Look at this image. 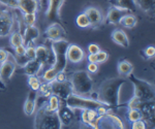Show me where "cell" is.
<instances>
[{
	"mask_svg": "<svg viewBox=\"0 0 155 129\" xmlns=\"http://www.w3.org/2000/svg\"><path fill=\"white\" fill-rule=\"evenodd\" d=\"M126 79L123 76L112 78L104 80L99 86L98 93H96V99L110 108H118L120 105V90L122 86L126 84Z\"/></svg>",
	"mask_w": 155,
	"mask_h": 129,
	"instance_id": "6da1fadb",
	"label": "cell"
},
{
	"mask_svg": "<svg viewBox=\"0 0 155 129\" xmlns=\"http://www.w3.org/2000/svg\"><path fill=\"white\" fill-rule=\"evenodd\" d=\"M64 101H65L66 105L69 106V108L74 111L94 110L101 116L113 111V108H110L109 105H104V103L101 102L99 100H96V99H93V98H87V97H85V96L78 95V94H74V93H71Z\"/></svg>",
	"mask_w": 155,
	"mask_h": 129,
	"instance_id": "7a4b0ae2",
	"label": "cell"
},
{
	"mask_svg": "<svg viewBox=\"0 0 155 129\" xmlns=\"http://www.w3.org/2000/svg\"><path fill=\"white\" fill-rule=\"evenodd\" d=\"M68 81L72 87V92L81 96H88L92 92L93 81L88 71L79 70L69 74Z\"/></svg>",
	"mask_w": 155,
	"mask_h": 129,
	"instance_id": "3957f363",
	"label": "cell"
},
{
	"mask_svg": "<svg viewBox=\"0 0 155 129\" xmlns=\"http://www.w3.org/2000/svg\"><path fill=\"white\" fill-rule=\"evenodd\" d=\"M14 9L0 3V38L9 36L16 31L17 26L20 28L19 20Z\"/></svg>",
	"mask_w": 155,
	"mask_h": 129,
	"instance_id": "277c9868",
	"label": "cell"
},
{
	"mask_svg": "<svg viewBox=\"0 0 155 129\" xmlns=\"http://www.w3.org/2000/svg\"><path fill=\"white\" fill-rule=\"evenodd\" d=\"M35 129H60L62 128L61 122L57 115V111H50L45 108V106L37 108L35 120H34Z\"/></svg>",
	"mask_w": 155,
	"mask_h": 129,
	"instance_id": "5b68a950",
	"label": "cell"
},
{
	"mask_svg": "<svg viewBox=\"0 0 155 129\" xmlns=\"http://www.w3.org/2000/svg\"><path fill=\"white\" fill-rule=\"evenodd\" d=\"M69 43L65 39H59L54 40L51 44V50L54 54V64L51 66L56 73L63 71L67 65V48Z\"/></svg>",
	"mask_w": 155,
	"mask_h": 129,
	"instance_id": "8992f818",
	"label": "cell"
},
{
	"mask_svg": "<svg viewBox=\"0 0 155 129\" xmlns=\"http://www.w3.org/2000/svg\"><path fill=\"white\" fill-rule=\"evenodd\" d=\"M129 81L134 85V95L141 101H147V100H154V86L153 84L149 83V82L139 79L134 76V73H129L128 76Z\"/></svg>",
	"mask_w": 155,
	"mask_h": 129,
	"instance_id": "52a82bcc",
	"label": "cell"
},
{
	"mask_svg": "<svg viewBox=\"0 0 155 129\" xmlns=\"http://www.w3.org/2000/svg\"><path fill=\"white\" fill-rule=\"evenodd\" d=\"M65 0H48V6L46 11V17L50 22L59 23L61 25H65L61 18V8L63 6Z\"/></svg>",
	"mask_w": 155,
	"mask_h": 129,
	"instance_id": "ba28073f",
	"label": "cell"
},
{
	"mask_svg": "<svg viewBox=\"0 0 155 129\" xmlns=\"http://www.w3.org/2000/svg\"><path fill=\"white\" fill-rule=\"evenodd\" d=\"M50 85H51L52 94L56 95L57 97H59L62 100H65L71 93H74L72 92V87L68 80H65L63 82L54 80L50 82Z\"/></svg>",
	"mask_w": 155,
	"mask_h": 129,
	"instance_id": "9c48e42d",
	"label": "cell"
},
{
	"mask_svg": "<svg viewBox=\"0 0 155 129\" xmlns=\"http://www.w3.org/2000/svg\"><path fill=\"white\" fill-rule=\"evenodd\" d=\"M137 108L142 115V119L145 122L151 123L154 126L155 123V102L154 100L141 101L137 105Z\"/></svg>",
	"mask_w": 155,
	"mask_h": 129,
	"instance_id": "30bf717a",
	"label": "cell"
},
{
	"mask_svg": "<svg viewBox=\"0 0 155 129\" xmlns=\"http://www.w3.org/2000/svg\"><path fill=\"white\" fill-rule=\"evenodd\" d=\"M57 115H58V117H59V120H60V122H61L62 127H63V126L71 125L74 119V110H71L69 106H67L65 101L62 100V99H60V105H59L58 110H57Z\"/></svg>",
	"mask_w": 155,
	"mask_h": 129,
	"instance_id": "8fae6325",
	"label": "cell"
},
{
	"mask_svg": "<svg viewBox=\"0 0 155 129\" xmlns=\"http://www.w3.org/2000/svg\"><path fill=\"white\" fill-rule=\"evenodd\" d=\"M67 31L65 30L63 25L59 23H52L48 28L46 29L44 35L46 36V38H48L49 40L54 41V40H59V39H64L63 37L66 36Z\"/></svg>",
	"mask_w": 155,
	"mask_h": 129,
	"instance_id": "7c38bea8",
	"label": "cell"
},
{
	"mask_svg": "<svg viewBox=\"0 0 155 129\" xmlns=\"http://www.w3.org/2000/svg\"><path fill=\"white\" fill-rule=\"evenodd\" d=\"M81 111V114H80V118H81L82 122H83L85 125H88L92 128H98V124H99V120H101V115L97 114L96 111L94 110H78Z\"/></svg>",
	"mask_w": 155,
	"mask_h": 129,
	"instance_id": "4fadbf2b",
	"label": "cell"
},
{
	"mask_svg": "<svg viewBox=\"0 0 155 129\" xmlns=\"http://www.w3.org/2000/svg\"><path fill=\"white\" fill-rule=\"evenodd\" d=\"M84 12L88 18L90 26L92 28L96 29L101 26L102 22H104V16H102V12L98 8L94 6H89L85 9Z\"/></svg>",
	"mask_w": 155,
	"mask_h": 129,
	"instance_id": "5bb4252c",
	"label": "cell"
},
{
	"mask_svg": "<svg viewBox=\"0 0 155 129\" xmlns=\"http://www.w3.org/2000/svg\"><path fill=\"white\" fill-rule=\"evenodd\" d=\"M35 59L42 64V67L46 65H49L51 67L54 64V54L53 52L50 53L47 47L45 46H37L35 47Z\"/></svg>",
	"mask_w": 155,
	"mask_h": 129,
	"instance_id": "9a60e30c",
	"label": "cell"
},
{
	"mask_svg": "<svg viewBox=\"0 0 155 129\" xmlns=\"http://www.w3.org/2000/svg\"><path fill=\"white\" fill-rule=\"evenodd\" d=\"M17 64L15 60H9L8 58L4 60L2 63H0V79L6 83L9 82L12 76V74L16 71Z\"/></svg>",
	"mask_w": 155,
	"mask_h": 129,
	"instance_id": "2e32d148",
	"label": "cell"
},
{
	"mask_svg": "<svg viewBox=\"0 0 155 129\" xmlns=\"http://www.w3.org/2000/svg\"><path fill=\"white\" fill-rule=\"evenodd\" d=\"M67 61H71V63H80L81 61L84 60L85 58V53L83 49L80 48L77 44H69L68 48H67Z\"/></svg>",
	"mask_w": 155,
	"mask_h": 129,
	"instance_id": "e0dca14e",
	"label": "cell"
},
{
	"mask_svg": "<svg viewBox=\"0 0 155 129\" xmlns=\"http://www.w3.org/2000/svg\"><path fill=\"white\" fill-rule=\"evenodd\" d=\"M128 12L129 11H126V9H122V8H118V7H115V6H111L109 9V11H107L106 23L112 24V25H118L122 17H123L124 15L128 14Z\"/></svg>",
	"mask_w": 155,
	"mask_h": 129,
	"instance_id": "ac0fdd59",
	"label": "cell"
},
{
	"mask_svg": "<svg viewBox=\"0 0 155 129\" xmlns=\"http://www.w3.org/2000/svg\"><path fill=\"white\" fill-rule=\"evenodd\" d=\"M38 37H39L38 28L34 26V25H27V27L24 30V34H23V38H24L23 46L25 47L31 46Z\"/></svg>",
	"mask_w": 155,
	"mask_h": 129,
	"instance_id": "d6986e66",
	"label": "cell"
},
{
	"mask_svg": "<svg viewBox=\"0 0 155 129\" xmlns=\"http://www.w3.org/2000/svg\"><path fill=\"white\" fill-rule=\"evenodd\" d=\"M18 8L23 14H32L39 9L38 0H17Z\"/></svg>",
	"mask_w": 155,
	"mask_h": 129,
	"instance_id": "ffe728a7",
	"label": "cell"
},
{
	"mask_svg": "<svg viewBox=\"0 0 155 129\" xmlns=\"http://www.w3.org/2000/svg\"><path fill=\"white\" fill-rule=\"evenodd\" d=\"M111 38L115 44L127 49L129 47V39L127 34L122 29H115L111 33Z\"/></svg>",
	"mask_w": 155,
	"mask_h": 129,
	"instance_id": "44dd1931",
	"label": "cell"
},
{
	"mask_svg": "<svg viewBox=\"0 0 155 129\" xmlns=\"http://www.w3.org/2000/svg\"><path fill=\"white\" fill-rule=\"evenodd\" d=\"M36 97H37V91H33L31 90L27 96L26 100H25L24 103V113L26 114L27 116H32L35 111V101H36Z\"/></svg>",
	"mask_w": 155,
	"mask_h": 129,
	"instance_id": "7402d4cb",
	"label": "cell"
},
{
	"mask_svg": "<svg viewBox=\"0 0 155 129\" xmlns=\"http://www.w3.org/2000/svg\"><path fill=\"white\" fill-rule=\"evenodd\" d=\"M112 6L118 8L126 9L129 12H137V7L134 3V0H107Z\"/></svg>",
	"mask_w": 155,
	"mask_h": 129,
	"instance_id": "603a6c76",
	"label": "cell"
},
{
	"mask_svg": "<svg viewBox=\"0 0 155 129\" xmlns=\"http://www.w3.org/2000/svg\"><path fill=\"white\" fill-rule=\"evenodd\" d=\"M41 68H42V64L39 61H37L36 59L29 60L23 66L24 73L27 74V76H36L41 71Z\"/></svg>",
	"mask_w": 155,
	"mask_h": 129,
	"instance_id": "cb8c5ba5",
	"label": "cell"
},
{
	"mask_svg": "<svg viewBox=\"0 0 155 129\" xmlns=\"http://www.w3.org/2000/svg\"><path fill=\"white\" fill-rule=\"evenodd\" d=\"M134 3L137 8H140L146 14L154 12L155 0H134Z\"/></svg>",
	"mask_w": 155,
	"mask_h": 129,
	"instance_id": "d4e9b609",
	"label": "cell"
},
{
	"mask_svg": "<svg viewBox=\"0 0 155 129\" xmlns=\"http://www.w3.org/2000/svg\"><path fill=\"white\" fill-rule=\"evenodd\" d=\"M117 69H118L119 76H127L134 70V65L127 60H120L118 62V65H117Z\"/></svg>",
	"mask_w": 155,
	"mask_h": 129,
	"instance_id": "484cf974",
	"label": "cell"
},
{
	"mask_svg": "<svg viewBox=\"0 0 155 129\" xmlns=\"http://www.w3.org/2000/svg\"><path fill=\"white\" fill-rule=\"evenodd\" d=\"M137 20L136 18V16H134L132 14H129V12L124 15L119 22V24L121 25V26L125 27V28H129V29L134 28V27L137 26Z\"/></svg>",
	"mask_w": 155,
	"mask_h": 129,
	"instance_id": "4316f807",
	"label": "cell"
},
{
	"mask_svg": "<svg viewBox=\"0 0 155 129\" xmlns=\"http://www.w3.org/2000/svg\"><path fill=\"white\" fill-rule=\"evenodd\" d=\"M59 105H60V98L57 97L54 94H52V95L49 96L47 105L44 106L46 110H48L50 111H57V110H58V108H59Z\"/></svg>",
	"mask_w": 155,
	"mask_h": 129,
	"instance_id": "83f0119b",
	"label": "cell"
},
{
	"mask_svg": "<svg viewBox=\"0 0 155 129\" xmlns=\"http://www.w3.org/2000/svg\"><path fill=\"white\" fill-rule=\"evenodd\" d=\"M9 36H11L9 37V44H11V46L12 47V49L23 44L24 43L23 34L20 31H14Z\"/></svg>",
	"mask_w": 155,
	"mask_h": 129,
	"instance_id": "f1b7e54d",
	"label": "cell"
},
{
	"mask_svg": "<svg viewBox=\"0 0 155 129\" xmlns=\"http://www.w3.org/2000/svg\"><path fill=\"white\" fill-rule=\"evenodd\" d=\"M76 23L80 28H88V27H90L89 20L87 18L86 15H85V12H82V14H80L77 17Z\"/></svg>",
	"mask_w": 155,
	"mask_h": 129,
	"instance_id": "f546056e",
	"label": "cell"
},
{
	"mask_svg": "<svg viewBox=\"0 0 155 129\" xmlns=\"http://www.w3.org/2000/svg\"><path fill=\"white\" fill-rule=\"evenodd\" d=\"M126 116L129 122H134V121H137L139 119H142V115L137 108H128Z\"/></svg>",
	"mask_w": 155,
	"mask_h": 129,
	"instance_id": "4dcf8cb0",
	"label": "cell"
},
{
	"mask_svg": "<svg viewBox=\"0 0 155 129\" xmlns=\"http://www.w3.org/2000/svg\"><path fill=\"white\" fill-rule=\"evenodd\" d=\"M140 54H141V56L143 57V58L149 60V59H151V58H153V57H154L155 49H154L153 46H148L147 48H145L143 51L140 52Z\"/></svg>",
	"mask_w": 155,
	"mask_h": 129,
	"instance_id": "1f68e13d",
	"label": "cell"
},
{
	"mask_svg": "<svg viewBox=\"0 0 155 129\" xmlns=\"http://www.w3.org/2000/svg\"><path fill=\"white\" fill-rule=\"evenodd\" d=\"M38 91H41V94L46 97H49L50 95H52V89L51 85H50V82H46L45 84H41Z\"/></svg>",
	"mask_w": 155,
	"mask_h": 129,
	"instance_id": "d6a6232c",
	"label": "cell"
},
{
	"mask_svg": "<svg viewBox=\"0 0 155 129\" xmlns=\"http://www.w3.org/2000/svg\"><path fill=\"white\" fill-rule=\"evenodd\" d=\"M23 20L26 25H34L36 21V12L32 14H23Z\"/></svg>",
	"mask_w": 155,
	"mask_h": 129,
	"instance_id": "836d02e7",
	"label": "cell"
},
{
	"mask_svg": "<svg viewBox=\"0 0 155 129\" xmlns=\"http://www.w3.org/2000/svg\"><path fill=\"white\" fill-rule=\"evenodd\" d=\"M25 56L29 59V60H33L35 59L36 57V54H35V47L31 46H28L26 47V50H25Z\"/></svg>",
	"mask_w": 155,
	"mask_h": 129,
	"instance_id": "e575fe53",
	"label": "cell"
},
{
	"mask_svg": "<svg viewBox=\"0 0 155 129\" xmlns=\"http://www.w3.org/2000/svg\"><path fill=\"white\" fill-rule=\"evenodd\" d=\"M131 128L132 129H145L147 128L146 127V123H145V121L143 119H139V120L137 121H134V122H131Z\"/></svg>",
	"mask_w": 155,
	"mask_h": 129,
	"instance_id": "d590c367",
	"label": "cell"
},
{
	"mask_svg": "<svg viewBox=\"0 0 155 129\" xmlns=\"http://www.w3.org/2000/svg\"><path fill=\"white\" fill-rule=\"evenodd\" d=\"M0 3L3 4V5L11 7L12 9H19L17 0H0Z\"/></svg>",
	"mask_w": 155,
	"mask_h": 129,
	"instance_id": "8d00e7d4",
	"label": "cell"
},
{
	"mask_svg": "<svg viewBox=\"0 0 155 129\" xmlns=\"http://www.w3.org/2000/svg\"><path fill=\"white\" fill-rule=\"evenodd\" d=\"M96 57H97V63H104V62H106L109 59V54L104 51H99L96 54Z\"/></svg>",
	"mask_w": 155,
	"mask_h": 129,
	"instance_id": "74e56055",
	"label": "cell"
},
{
	"mask_svg": "<svg viewBox=\"0 0 155 129\" xmlns=\"http://www.w3.org/2000/svg\"><path fill=\"white\" fill-rule=\"evenodd\" d=\"M140 102H141V100H140L137 97H136V96H134V97H132L130 100L127 102L126 105H127V108H137V105H139Z\"/></svg>",
	"mask_w": 155,
	"mask_h": 129,
	"instance_id": "f35d334b",
	"label": "cell"
},
{
	"mask_svg": "<svg viewBox=\"0 0 155 129\" xmlns=\"http://www.w3.org/2000/svg\"><path fill=\"white\" fill-rule=\"evenodd\" d=\"M87 71L90 73H96L98 71V65H97V63L89 62L88 65H87Z\"/></svg>",
	"mask_w": 155,
	"mask_h": 129,
	"instance_id": "ab89813d",
	"label": "cell"
},
{
	"mask_svg": "<svg viewBox=\"0 0 155 129\" xmlns=\"http://www.w3.org/2000/svg\"><path fill=\"white\" fill-rule=\"evenodd\" d=\"M101 51V48L96 44H90L88 46V52L90 54H97Z\"/></svg>",
	"mask_w": 155,
	"mask_h": 129,
	"instance_id": "60d3db41",
	"label": "cell"
},
{
	"mask_svg": "<svg viewBox=\"0 0 155 129\" xmlns=\"http://www.w3.org/2000/svg\"><path fill=\"white\" fill-rule=\"evenodd\" d=\"M25 50H26V47L22 44V46H19V47H17V48H14V53L16 54V55L23 56L25 55Z\"/></svg>",
	"mask_w": 155,
	"mask_h": 129,
	"instance_id": "b9f144b4",
	"label": "cell"
},
{
	"mask_svg": "<svg viewBox=\"0 0 155 129\" xmlns=\"http://www.w3.org/2000/svg\"><path fill=\"white\" fill-rule=\"evenodd\" d=\"M7 58H8V52L4 49H0V63H2Z\"/></svg>",
	"mask_w": 155,
	"mask_h": 129,
	"instance_id": "7bdbcfd3",
	"label": "cell"
},
{
	"mask_svg": "<svg viewBox=\"0 0 155 129\" xmlns=\"http://www.w3.org/2000/svg\"><path fill=\"white\" fill-rule=\"evenodd\" d=\"M55 80L58 81V82H63V81L67 80L66 76H65V73H64V70L63 71H60V73H57L56 74V78H55Z\"/></svg>",
	"mask_w": 155,
	"mask_h": 129,
	"instance_id": "ee69618b",
	"label": "cell"
},
{
	"mask_svg": "<svg viewBox=\"0 0 155 129\" xmlns=\"http://www.w3.org/2000/svg\"><path fill=\"white\" fill-rule=\"evenodd\" d=\"M30 88H31V90H33V91H38V89H39V87H41V82H35V83H32V84H30Z\"/></svg>",
	"mask_w": 155,
	"mask_h": 129,
	"instance_id": "f6af8a7d",
	"label": "cell"
},
{
	"mask_svg": "<svg viewBox=\"0 0 155 129\" xmlns=\"http://www.w3.org/2000/svg\"><path fill=\"white\" fill-rule=\"evenodd\" d=\"M88 61L89 62H94V63H97V57L96 54H90L88 55Z\"/></svg>",
	"mask_w": 155,
	"mask_h": 129,
	"instance_id": "bcb514c9",
	"label": "cell"
},
{
	"mask_svg": "<svg viewBox=\"0 0 155 129\" xmlns=\"http://www.w3.org/2000/svg\"><path fill=\"white\" fill-rule=\"evenodd\" d=\"M38 1H39V6H41V8L46 11L47 6H48V0H38Z\"/></svg>",
	"mask_w": 155,
	"mask_h": 129,
	"instance_id": "7dc6e473",
	"label": "cell"
},
{
	"mask_svg": "<svg viewBox=\"0 0 155 129\" xmlns=\"http://www.w3.org/2000/svg\"><path fill=\"white\" fill-rule=\"evenodd\" d=\"M6 88H7V86H6V84L4 83L3 81L0 79V91H4V90H6Z\"/></svg>",
	"mask_w": 155,
	"mask_h": 129,
	"instance_id": "c3c4849f",
	"label": "cell"
}]
</instances>
